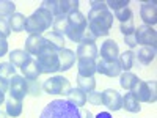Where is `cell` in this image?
Segmentation results:
<instances>
[{"label":"cell","mask_w":157,"mask_h":118,"mask_svg":"<svg viewBox=\"0 0 157 118\" xmlns=\"http://www.w3.org/2000/svg\"><path fill=\"white\" fill-rule=\"evenodd\" d=\"M88 30L96 38L107 36L113 25V13L109 11L105 2H91V10L88 13Z\"/></svg>","instance_id":"6da1fadb"},{"label":"cell","mask_w":157,"mask_h":118,"mask_svg":"<svg viewBox=\"0 0 157 118\" xmlns=\"http://www.w3.org/2000/svg\"><path fill=\"white\" fill-rule=\"evenodd\" d=\"M96 73L109 76V77H116L121 74V66L118 60H99L96 63Z\"/></svg>","instance_id":"7c38bea8"},{"label":"cell","mask_w":157,"mask_h":118,"mask_svg":"<svg viewBox=\"0 0 157 118\" xmlns=\"http://www.w3.org/2000/svg\"><path fill=\"white\" fill-rule=\"evenodd\" d=\"M38 57V65L41 74H50L57 73L60 69V60H58V50L55 47H52L49 43L41 49V52L36 55Z\"/></svg>","instance_id":"277c9868"},{"label":"cell","mask_w":157,"mask_h":118,"mask_svg":"<svg viewBox=\"0 0 157 118\" xmlns=\"http://www.w3.org/2000/svg\"><path fill=\"white\" fill-rule=\"evenodd\" d=\"M135 39L137 44H141L145 47H152L155 49L157 46V33L152 27L149 25H138V29H135Z\"/></svg>","instance_id":"9c48e42d"},{"label":"cell","mask_w":157,"mask_h":118,"mask_svg":"<svg viewBox=\"0 0 157 118\" xmlns=\"http://www.w3.org/2000/svg\"><path fill=\"white\" fill-rule=\"evenodd\" d=\"M6 54H8V43H6V39L0 38V57H3Z\"/></svg>","instance_id":"ab89813d"},{"label":"cell","mask_w":157,"mask_h":118,"mask_svg":"<svg viewBox=\"0 0 157 118\" xmlns=\"http://www.w3.org/2000/svg\"><path fill=\"white\" fill-rule=\"evenodd\" d=\"M43 90L49 95H66L71 91V84L66 77L63 76H54L49 77L43 84Z\"/></svg>","instance_id":"ba28073f"},{"label":"cell","mask_w":157,"mask_h":118,"mask_svg":"<svg viewBox=\"0 0 157 118\" xmlns=\"http://www.w3.org/2000/svg\"><path fill=\"white\" fill-rule=\"evenodd\" d=\"M39 118H82L80 109L64 99L50 101L43 109Z\"/></svg>","instance_id":"7a4b0ae2"},{"label":"cell","mask_w":157,"mask_h":118,"mask_svg":"<svg viewBox=\"0 0 157 118\" xmlns=\"http://www.w3.org/2000/svg\"><path fill=\"white\" fill-rule=\"evenodd\" d=\"M43 8H46L47 11L52 13V16H69L71 13L78 11V2L77 0H47L43 2L41 5Z\"/></svg>","instance_id":"8992f818"},{"label":"cell","mask_w":157,"mask_h":118,"mask_svg":"<svg viewBox=\"0 0 157 118\" xmlns=\"http://www.w3.org/2000/svg\"><path fill=\"white\" fill-rule=\"evenodd\" d=\"M75 54L69 49H61L58 50V60H60V69L58 71H68L72 68V65L75 63Z\"/></svg>","instance_id":"ac0fdd59"},{"label":"cell","mask_w":157,"mask_h":118,"mask_svg":"<svg viewBox=\"0 0 157 118\" xmlns=\"http://www.w3.org/2000/svg\"><path fill=\"white\" fill-rule=\"evenodd\" d=\"M77 85L82 91L85 93H90V91H94L96 88V81L94 77H82V76H77Z\"/></svg>","instance_id":"4316f807"},{"label":"cell","mask_w":157,"mask_h":118,"mask_svg":"<svg viewBox=\"0 0 157 118\" xmlns=\"http://www.w3.org/2000/svg\"><path fill=\"white\" fill-rule=\"evenodd\" d=\"M10 35H11V30H10L8 21H5V19H0V38L6 39Z\"/></svg>","instance_id":"8d00e7d4"},{"label":"cell","mask_w":157,"mask_h":118,"mask_svg":"<svg viewBox=\"0 0 157 118\" xmlns=\"http://www.w3.org/2000/svg\"><path fill=\"white\" fill-rule=\"evenodd\" d=\"M140 81V79L135 76V74H132L130 71H127V73H123L121 74V77H120V85L124 88V90H132L134 87H135V84Z\"/></svg>","instance_id":"d4e9b609"},{"label":"cell","mask_w":157,"mask_h":118,"mask_svg":"<svg viewBox=\"0 0 157 118\" xmlns=\"http://www.w3.org/2000/svg\"><path fill=\"white\" fill-rule=\"evenodd\" d=\"M46 44L47 41L43 35H30L25 41V52L29 55H38Z\"/></svg>","instance_id":"5bb4252c"},{"label":"cell","mask_w":157,"mask_h":118,"mask_svg":"<svg viewBox=\"0 0 157 118\" xmlns=\"http://www.w3.org/2000/svg\"><path fill=\"white\" fill-rule=\"evenodd\" d=\"M54 30L52 32H55L58 35H66V30H68V16H57L54 18Z\"/></svg>","instance_id":"f546056e"},{"label":"cell","mask_w":157,"mask_h":118,"mask_svg":"<svg viewBox=\"0 0 157 118\" xmlns=\"http://www.w3.org/2000/svg\"><path fill=\"white\" fill-rule=\"evenodd\" d=\"M94 118H112V115H110L109 112H101V113H98Z\"/></svg>","instance_id":"60d3db41"},{"label":"cell","mask_w":157,"mask_h":118,"mask_svg":"<svg viewBox=\"0 0 157 118\" xmlns=\"http://www.w3.org/2000/svg\"><path fill=\"white\" fill-rule=\"evenodd\" d=\"M21 69H22L24 77H25V79H29V81H36V79L41 76V69H39L38 61H36L35 58H32V57L22 65V68H21Z\"/></svg>","instance_id":"2e32d148"},{"label":"cell","mask_w":157,"mask_h":118,"mask_svg":"<svg viewBox=\"0 0 157 118\" xmlns=\"http://www.w3.org/2000/svg\"><path fill=\"white\" fill-rule=\"evenodd\" d=\"M5 101V91H2V90H0V104H2Z\"/></svg>","instance_id":"b9f144b4"},{"label":"cell","mask_w":157,"mask_h":118,"mask_svg":"<svg viewBox=\"0 0 157 118\" xmlns=\"http://www.w3.org/2000/svg\"><path fill=\"white\" fill-rule=\"evenodd\" d=\"M29 93L33 96H39V93H41V85L36 81H29Z\"/></svg>","instance_id":"74e56055"},{"label":"cell","mask_w":157,"mask_h":118,"mask_svg":"<svg viewBox=\"0 0 157 118\" xmlns=\"http://www.w3.org/2000/svg\"><path fill=\"white\" fill-rule=\"evenodd\" d=\"M102 106H105L109 110H120L123 109V96L113 88H107L102 91Z\"/></svg>","instance_id":"8fae6325"},{"label":"cell","mask_w":157,"mask_h":118,"mask_svg":"<svg viewBox=\"0 0 157 118\" xmlns=\"http://www.w3.org/2000/svg\"><path fill=\"white\" fill-rule=\"evenodd\" d=\"M86 101L90 104H93V106H101L102 104V93H99V91H90L86 95Z\"/></svg>","instance_id":"e575fe53"},{"label":"cell","mask_w":157,"mask_h":118,"mask_svg":"<svg viewBox=\"0 0 157 118\" xmlns=\"http://www.w3.org/2000/svg\"><path fill=\"white\" fill-rule=\"evenodd\" d=\"M134 60H135V54L132 50H124L123 54L118 55V63H120V66H121V71L127 73V71L132 69Z\"/></svg>","instance_id":"ffe728a7"},{"label":"cell","mask_w":157,"mask_h":118,"mask_svg":"<svg viewBox=\"0 0 157 118\" xmlns=\"http://www.w3.org/2000/svg\"><path fill=\"white\" fill-rule=\"evenodd\" d=\"M123 109H126L127 112H132V113H137V112L141 110L140 102H138L137 98L132 95V91L126 93V96L123 98Z\"/></svg>","instance_id":"7402d4cb"},{"label":"cell","mask_w":157,"mask_h":118,"mask_svg":"<svg viewBox=\"0 0 157 118\" xmlns=\"http://www.w3.org/2000/svg\"><path fill=\"white\" fill-rule=\"evenodd\" d=\"M85 118H94V116H93V113H91V112H86V115H85Z\"/></svg>","instance_id":"7bdbcfd3"},{"label":"cell","mask_w":157,"mask_h":118,"mask_svg":"<svg viewBox=\"0 0 157 118\" xmlns=\"http://www.w3.org/2000/svg\"><path fill=\"white\" fill-rule=\"evenodd\" d=\"M16 13V5L14 2L10 0H0V19L3 18H10Z\"/></svg>","instance_id":"4dcf8cb0"},{"label":"cell","mask_w":157,"mask_h":118,"mask_svg":"<svg viewBox=\"0 0 157 118\" xmlns=\"http://www.w3.org/2000/svg\"><path fill=\"white\" fill-rule=\"evenodd\" d=\"M78 74L77 76H82V77H93L96 73V61L91 60V58H80L78 60Z\"/></svg>","instance_id":"d6986e66"},{"label":"cell","mask_w":157,"mask_h":118,"mask_svg":"<svg viewBox=\"0 0 157 118\" xmlns=\"http://www.w3.org/2000/svg\"><path fill=\"white\" fill-rule=\"evenodd\" d=\"M118 55H120L118 44L113 39H107L101 47V58L102 60H118Z\"/></svg>","instance_id":"e0dca14e"},{"label":"cell","mask_w":157,"mask_h":118,"mask_svg":"<svg viewBox=\"0 0 157 118\" xmlns=\"http://www.w3.org/2000/svg\"><path fill=\"white\" fill-rule=\"evenodd\" d=\"M88 27V21L86 18L82 14L80 11H74L68 16V30H66V36L74 43H80L82 36L85 33Z\"/></svg>","instance_id":"5b68a950"},{"label":"cell","mask_w":157,"mask_h":118,"mask_svg":"<svg viewBox=\"0 0 157 118\" xmlns=\"http://www.w3.org/2000/svg\"><path fill=\"white\" fill-rule=\"evenodd\" d=\"M115 18H118L121 22H127L132 19V10H130L129 6H124V8H120L115 11Z\"/></svg>","instance_id":"d6a6232c"},{"label":"cell","mask_w":157,"mask_h":118,"mask_svg":"<svg viewBox=\"0 0 157 118\" xmlns=\"http://www.w3.org/2000/svg\"><path fill=\"white\" fill-rule=\"evenodd\" d=\"M124 43L130 47V49H134L137 46V39H135V33L134 35H129V36H124Z\"/></svg>","instance_id":"f35d334b"},{"label":"cell","mask_w":157,"mask_h":118,"mask_svg":"<svg viewBox=\"0 0 157 118\" xmlns=\"http://www.w3.org/2000/svg\"><path fill=\"white\" fill-rule=\"evenodd\" d=\"M140 16L145 25H154L157 22V6L154 2H145L140 6Z\"/></svg>","instance_id":"9a60e30c"},{"label":"cell","mask_w":157,"mask_h":118,"mask_svg":"<svg viewBox=\"0 0 157 118\" xmlns=\"http://www.w3.org/2000/svg\"><path fill=\"white\" fill-rule=\"evenodd\" d=\"M77 60L80 58H91L96 60L98 58V46L96 41H80L77 47V54H75Z\"/></svg>","instance_id":"4fadbf2b"},{"label":"cell","mask_w":157,"mask_h":118,"mask_svg":"<svg viewBox=\"0 0 157 118\" xmlns=\"http://www.w3.org/2000/svg\"><path fill=\"white\" fill-rule=\"evenodd\" d=\"M30 58V55L27 54L25 50H21V49H16V50H11L10 52V63L13 66H17V68H22V65Z\"/></svg>","instance_id":"603a6c76"},{"label":"cell","mask_w":157,"mask_h":118,"mask_svg":"<svg viewBox=\"0 0 157 118\" xmlns=\"http://www.w3.org/2000/svg\"><path fill=\"white\" fill-rule=\"evenodd\" d=\"M8 25H10V30L13 32H24L25 27V16L21 14V13H14L13 16H10L8 19Z\"/></svg>","instance_id":"cb8c5ba5"},{"label":"cell","mask_w":157,"mask_h":118,"mask_svg":"<svg viewBox=\"0 0 157 118\" xmlns=\"http://www.w3.org/2000/svg\"><path fill=\"white\" fill-rule=\"evenodd\" d=\"M121 33H123V36H129V35L135 33V25H134L132 19L127 22H121Z\"/></svg>","instance_id":"836d02e7"},{"label":"cell","mask_w":157,"mask_h":118,"mask_svg":"<svg viewBox=\"0 0 157 118\" xmlns=\"http://www.w3.org/2000/svg\"><path fill=\"white\" fill-rule=\"evenodd\" d=\"M21 113H22V101L10 98V99L6 101V115L16 118V116H19Z\"/></svg>","instance_id":"484cf974"},{"label":"cell","mask_w":157,"mask_h":118,"mask_svg":"<svg viewBox=\"0 0 157 118\" xmlns=\"http://www.w3.org/2000/svg\"><path fill=\"white\" fill-rule=\"evenodd\" d=\"M137 57H138V61H140V63L149 65V63L155 58V49H152V47H141V49L138 50Z\"/></svg>","instance_id":"f1b7e54d"},{"label":"cell","mask_w":157,"mask_h":118,"mask_svg":"<svg viewBox=\"0 0 157 118\" xmlns=\"http://www.w3.org/2000/svg\"><path fill=\"white\" fill-rule=\"evenodd\" d=\"M107 8H112L113 11L120 10V8H124V6H129V0H109L105 2Z\"/></svg>","instance_id":"d590c367"},{"label":"cell","mask_w":157,"mask_h":118,"mask_svg":"<svg viewBox=\"0 0 157 118\" xmlns=\"http://www.w3.org/2000/svg\"><path fill=\"white\" fill-rule=\"evenodd\" d=\"M10 98L22 101L25 96L29 95V81H25V77L22 76H13L10 79Z\"/></svg>","instance_id":"30bf717a"},{"label":"cell","mask_w":157,"mask_h":118,"mask_svg":"<svg viewBox=\"0 0 157 118\" xmlns=\"http://www.w3.org/2000/svg\"><path fill=\"white\" fill-rule=\"evenodd\" d=\"M16 68L13 66L11 63H0V79H5V81H10V79L14 76Z\"/></svg>","instance_id":"1f68e13d"},{"label":"cell","mask_w":157,"mask_h":118,"mask_svg":"<svg viewBox=\"0 0 157 118\" xmlns=\"http://www.w3.org/2000/svg\"><path fill=\"white\" fill-rule=\"evenodd\" d=\"M50 25H54V16H52V13L43 6H39L30 18L25 19L24 30L29 32L30 35H41L43 32L50 29Z\"/></svg>","instance_id":"3957f363"},{"label":"cell","mask_w":157,"mask_h":118,"mask_svg":"<svg viewBox=\"0 0 157 118\" xmlns=\"http://www.w3.org/2000/svg\"><path fill=\"white\" fill-rule=\"evenodd\" d=\"M155 82L151 81V82H145V81H138L135 84V87L130 90L132 95L137 98V101L140 102H155L157 99V95H155Z\"/></svg>","instance_id":"52a82bcc"},{"label":"cell","mask_w":157,"mask_h":118,"mask_svg":"<svg viewBox=\"0 0 157 118\" xmlns=\"http://www.w3.org/2000/svg\"><path fill=\"white\" fill-rule=\"evenodd\" d=\"M68 101L75 107H82L86 104V93L80 88H71V91L68 93Z\"/></svg>","instance_id":"44dd1931"},{"label":"cell","mask_w":157,"mask_h":118,"mask_svg":"<svg viewBox=\"0 0 157 118\" xmlns=\"http://www.w3.org/2000/svg\"><path fill=\"white\" fill-rule=\"evenodd\" d=\"M0 118H6V113H3V112H0Z\"/></svg>","instance_id":"ee69618b"},{"label":"cell","mask_w":157,"mask_h":118,"mask_svg":"<svg viewBox=\"0 0 157 118\" xmlns=\"http://www.w3.org/2000/svg\"><path fill=\"white\" fill-rule=\"evenodd\" d=\"M44 38H46V41H47L52 47H55L57 50L64 49V36H63V35H58V33H55V32H50V33H47V36H44Z\"/></svg>","instance_id":"83f0119b"}]
</instances>
